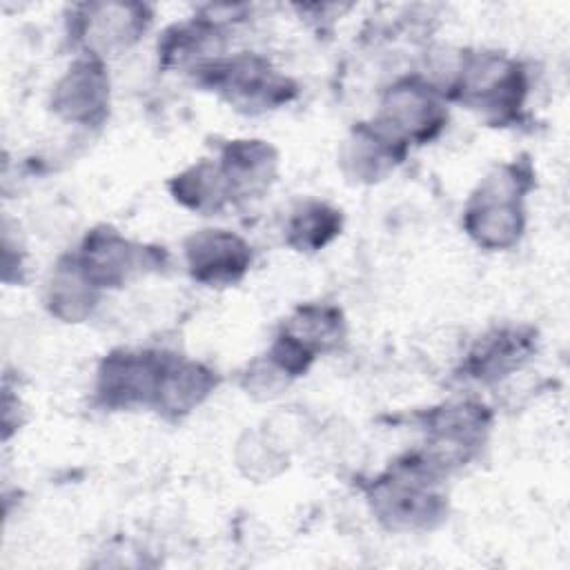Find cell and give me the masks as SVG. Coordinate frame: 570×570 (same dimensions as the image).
<instances>
[{
    "instance_id": "obj_7",
    "label": "cell",
    "mask_w": 570,
    "mask_h": 570,
    "mask_svg": "<svg viewBox=\"0 0 570 570\" xmlns=\"http://www.w3.org/2000/svg\"><path fill=\"white\" fill-rule=\"evenodd\" d=\"M187 269L205 285H232L252 263L249 245L227 229H200L185 240Z\"/></svg>"
},
{
    "instance_id": "obj_11",
    "label": "cell",
    "mask_w": 570,
    "mask_h": 570,
    "mask_svg": "<svg viewBox=\"0 0 570 570\" xmlns=\"http://www.w3.org/2000/svg\"><path fill=\"white\" fill-rule=\"evenodd\" d=\"M534 352V334L525 327L492 330L470 350L465 361L468 376L494 383L519 370Z\"/></svg>"
},
{
    "instance_id": "obj_6",
    "label": "cell",
    "mask_w": 570,
    "mask_h": 570,
    "mask_svg": "<svg viewBox=\"0 0 570 570\" xmlns=\"http://www.w3.org/2000/svg\"><path fill=\"white\" fill-rule=\"evenodd\" d=\"M169 356L151 352H114L98 372V396L109 407H129L151 403L158 390L163 367Z\"/></svg>"
},
{
    "instance_id": "obj_2",
    "label": "cell",
    "mask_w": 570,
    "mask_h": 570,
    "mask_svg": "<svg viewBox=\"0 0 570 570\" xmlns=\"http://www.w3.org/2000/svg\"><path fill=\"white\" fill-rule=\"evenodd\" d=\"M436 463L425 459H410L399 463L394 472L379 479L372 490V510L383 523L394 530L428 528L443 512V501L434 494Z\"/></svg>"
},
{
    "instance_id": "obj_14",
    "label": "cell",
    "mask_w": 570,
    "mask_h": 570,
    "mask_svg": "<svg viewBox=\"0 0 570 570\" xmlns=\"http://www.w3.org/2000/svg\"><path fill=\"white\" fill-rule=\"evenodd\" d=\"M405 147L407 145L392 138L376 122L363 125L356 127L352 138L345 142L343 165L352 176H356V180L372 183L394 169V165L403 158Z\"/></svg>"
},
{
    "instance_id": "obj_12",
    "label": "cell",
    "mask_w": 570,
    "mask_h": 570,
    "mask_svg": "<svg viewBox=\"0 0 570 570\" xmlns=\"http://www.w3.org/2000/svg\"><path fill=\"white\" fill-rule=\"evenodd\" d=\"M218 165L234 198L256 196L274 180L276 151L263 140H234L223 149Z\"/></svg>"
},
{
    "instance_id": "obj_5",
    "label": "cell",
    "mask_w": 570,
    "mask_h": 570,
    "mask_svg": "<svg viewBox=\"0 0 570 570\" xmlns=\"http://www.w3.org/2000/svg\"><path fill=\"white\" fill-rule=\"evenodd\" d=\"M445 122V109L439 91L419 80L405 78L392 85L381 102L376 125L403 145L425 142L439 134Z\"/></svg>"
},
{
    "instance_id": "obj_3",
    "label": "cell",
    "mask_w": 570,
    "mask_h": 570,
    "mask_svg": "<svg viewBox=\"0 0 570 570\" xmlns=\"http://www.w3.org/2000/svg\"><path fill=\"white\" fill-rule=\"evenodd\" d=\"M452 94L468 107L501 122L521 107L525 73L514 60L499 53H472L463 58L452 82Z\"/></svg>"
},
{
    "instance_id": "obj_13",
    "label": "cell",
    "mask_w": 570,
    "mask_h": 570,
    "mask_svg": "<svg viewBox=\"0 0 570 570\" xmlns=\"http://www.w3.org/2000/svg\"><path fill=\"white\" fill-rule=\"evenodd\" d=\"M214 385L216 379L205 365L194 361L167 358L158 381L154 405L163 414L183 416L198 407L209 396Z\"/></svg>"
},
{
    "instance_id": "obj_9",
    "label": "cell",
    "mask_w": 570,
    "mask_h": 570,
    "mask_svg": "<svg viewBox=\"0 0 570 570\" xmlns=\"http://www.w3.org/2000/svg\"><path fill=\"white\" fill-rule=\"evenodd\" d=\"M149 13L142 4H85L78 13L76 33L87 47V56L127 49L147 29Z\"/></svg>"
},
{
    "instance_id": "obj_10",
    "label": "cell",
    "mask_w": 570,
    "mask_h": 570,
    "mask_svg": "<svg viewBox=\"0 0 570 570\" xmlns=\"http://www.w3.org/2000/svg\"><path fill=\"white\" fill-rule=\"evenodd\" d=\"M109 105V78L100 58L76 60L53 91V109L73 122L91 125L105 116Z\"/></svg>"
},
{
    "instance_id": "obj_18",
    "label": "cell",
    "mask_w": 570,
    "mask_h": 570,
    "mask_svg": "<svg viewBox=\"0 0 570 570\" xmlns=\"http://www.w3.org/2000/svg\"><path fill=\"white\" fill-rule=\"evenodd\" d=\"M283 334L316 356V352L327 350L341 341L343 318L336 307L307 305L296 309V314L283 327Z\"/></svg>"
},
{
    "instance_id": "obj_8",
    "label": "cell",
    "mask_w": 570,
    "mask_h": 570,
    "mask_svg": "<svg viewBox=\"0 0 570 570\" xmlns=\"http://www.w3.org/2000/svg\"><path fill=\"white\" fill-rule=\"evenodd\" d=\"M76 261L85 276L100 289L118 287L129 276L142 272L145 265H151V252L134 245L114 229H96L85 238Z\"/></svg>"
},
{
    "instance_id": "obj_4",
    "label": "cell",
    "mask_w": 570,
    "mask_h": 570,
    "mask_svg": "<svg viewBox=\"0 0 570 570\" xmlns=\"http://www.w3.org/2000/svg\"><path fill=\"white\" fill-rule=\"evenodd\" d=\"M205 85L214 87L229 102L245 109H269L285 102L292 94L287 78L278 76L267 60L258 56H236L229 60H214L198 69Z\"/></svg>"
},
{
    "instance_id": "obj_17",
    "label": "cell",
    "mask_w": 570,
    "mask_h": 570,
    "mask_svg": "<svg viewBox=\"0 0 570 570\" xmlns=\"http://www.w3.org/2000/svg\"><path fill=\"white\" fill-rule=\"evenodd\" d=\"M341 232V212L309 200L303 203L287 223V243L298 252H316Z\"/></svg>"
},
{
    "instance_id": "obj_15",
    "label": "cell",
    "mask_w": 570,
    "mask_h": 570,
    "mask_svg": "<svg viewBox=\"0 0 570 570\" xmlns=\"http://www.w3.org/2000/svg\"><path fill=\"white\" fill-rule=\"evenodd\" d=\"M171 194L180 205L203 214L218 212L234 198L220 165L207 160L178 174L171 180Z\"/></svg>"
},
{
    "instance_id": "obj_16",
    "label": "cell",
    "mask_w": 570,
    "mask_h": 570,
    "mask_svg": "<svg viewBox=\"0 0 570 570\" xmlns=\"http://www.w3.org/2000/svg\"><path fill=\"white\" fill-rule=\"evenodd\" d=\"M98 287L85 276L78 261L71 258L67 265H58L53 281L49 283V307L56 316L67 323L82 321L96 305Z\"/></svg>"
},
{
    "instance_id": "obj_1",
    "label": "cell",
    "mask_w": 570,
    "mask_h": 570,
    "mask_svg": "<svg viewBox=\"0 0 570 570\" xmlns=\"http://www.w3.org/2000/svg\"><path fill=\"white\" fill-rule=\"evenodd\" d=\"M530 171L519 165H501L490 171L465 207V229L485 249H508L525 229L523 198L530 189Z\"/></svg>"
}]
</instances>
